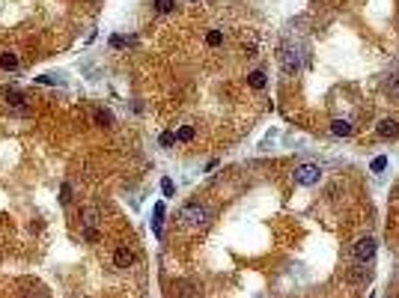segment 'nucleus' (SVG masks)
I'll return each mask as SVG.
<instances>
[{"label": "nucleus", "instance_id": "f257e3e1", "mask_svg": "<svg viewBox=\"0 0 399 298\" xmlns=\"http://www.w3.org/2000/svg\"><path fill=\"white\" fill-rule=\"evenodd\" d=\"M208 218V209L206 206H200V203H188V206H182L179 212V221H185L188 227H200V224H206Z\"/></svg>", "mask_w": 399, "mask_h": 298}, {"label": "nucleus", "instance_id": "f03ea898", "mask_svg": "<svg viewBox=\"0 0 399 298\" xmlns=\"http://www.w3.org/2000/svg\"><path fill=\"white\" fill-rule=\"evenodd\" d=\"M292 176H295L298 185H316L319 176H322V170H319V164H301V167H295Z\"/></svg>", "mask_w": 399, "mask_h": 298}, {"label": "nucleus", "instance_id": "7ed1b4c3", "mask_svg": "<svg viewBox=\"0 0 399 298\" xmlns=\"http://www.w3.org/2000/svg\"><path fill=\"white\" fill-rule=\"evenodd\" d=\"M355 257H358L361 263H369V260L375 257V239H372V236L358 239V242H355Z\"/></svg>", "mask_w": 399, "mask_h": 298}, {"label": "nucleus", "instance_id": "20e7f679", "mask_svg": "<svg viewBox=\"0 0 399 298\" xmlns=\"http://www.w3.org/2000/svg\"><path fill=\"white\" fill-rule=\"evenodd\" d=\"M280 66H283L286 75H295V72L301 69V57H298L295 48H283V51H280Z\"/></svg>", "mask_w": 399, "mask_h": 298}, {"label": "nucleus", "instance_id": "39448f33", "mask_svg": "<svg viewBox=\"0 0 399 298\" xmlns=\"http://www.w3.org/2000/svg\"><path fill=\"white\" fill-rule=\"evenodd\" d=\"M134 260H137V257H134L131 247H116V254H113V265H116V268H131Z\"/></svg>", "mask_w": 399, "mask_h": 298}, {"label": "nucleus", "instance_id": "423d86ee", "mask_svg": "<svg viewBox=\"0 0 399 298\" xmlns=\"http://www.w3.org/2000/svg\"><path fill=\"white\" fill-rule=\"evenodd\" d=\"M375 131H379V137H384V141H390V137H399V123H396V120H390V117H384Z\"/></svg>", "mask_w": 399, "mask_h": 298}, {"label": "nucleus", "instance_id": "0eeeda50", "mask_svg": "<svg viewBox=\"0 0 399 298\" xmlns=\"http://www.w3.org/2000/svg\"><path fill=\"white\" fill-rule=\"evenodd\" d=\"M99 221H102V212L96 209V206H87V209L81 212V227H99Z\"/></svg>", "mask_w": 399, "mask_h": 298}, {"label": "nucleus", "instance_id": "6e6552de", "mask_svg": "<svg viewBox=\"0 0 399 298\" xmlns=\"http://www.w3.org/2000/svg\"><path fill=\"white\" fill-rule=\"evenodd\" d=\"M6 105H9V107H18V110H24V105H27V96H24L21 89H9V93H6Z\"/></svg>", "mask_w": 399, "mask_h": 298}, {"label": "nucleus", "instance_id": "1a4fd4ad", "mask_svg": "<svg viewBox=\"0 0 399 298\" xmlns=\"http://www.w3.org/2000/svg\"><path fill=\"white\" fill-rule=\"evenodd\" d=\"M0 69H3V72H15L18 69V54L15 51H3V54H0Z\"/></svg>", "mask_w": 399, "mask_h": 298}, {"label": "nucleus", "instance_id": "9d476101", "mask_svg": "<svg viewBox=\"0 0 399 298\" xmlns=\"http://www.w3.org/2000/svg\"><path fill=\"white\" fill-rule=\"evenodd\" d=\"M331 134L348 137V134H351V123H348V120H334V123H331Z\"/></svg>", "mask_w": 399, "mask_h": 298}, {"label": "nucleus", "instance_id": "9b49d317", "mask_svg": "<svg viewBox=\"0 0 399 298\" xmlns=\"http://www.w3.org/2000/svg\"><path fill=\"white\" fill-rule=\"evenodd\" d=\"M247 84L253 89H265V72L262 69H253L250 75H247Z\"/></svg>", "mask_w": 399, "mask_h": 298}, {"label": "nucleus", "instance_id": "f8f14e48", "mask_svg": "<svg viewBox=\"0 0 399 298\" xmlns=\"http://www.w3.org/2000/svg\"><path fill=\"white\" fill-rule=\"evenodd\" d=\"M92 120H96V125H102V128H110V125H113V117H110V110H102V107L92 113Z\"/></svg>", "mask_w": 399, "mask_h": 298}, {"label": "nucleus", "instance_id": "ddd939ff", "mask_svg": "<svg viewBox=\"0 0 399 298\" xmlns=\"http://www.w3.org/2000/svg\"><path fill=\"white\" fill-rule=\"evenodd\" d=\"M206 45H208V48H221V45H224V30H208V33H206Z\"/></svg>", "mask_w": 399, "mask_h": 298}, {"label": "nucleus", "instance_id": "4468645a", "mask_svg": "<svg viewBox=\"0 0 399 298\" xmlns=\"http://www.w3.org/2000/svg\"><path fill=\"white\" fill-rule=\"evenodd\" d=\"M152 6H155V12H161V15H167V12H173L176 0H152Z\"/></svg>", "mask_w": 399, "mask_h": 298}, {"label": "nucleus", "instance_id": "2eb2a0df", "mask_svg": "<svg viewBox=\"0 0 399 298\" xmlns=\"http://www.w3.org/2000/svg\"><path fill=\"white\" fill-rule=\"evenodd\" d=\"M194 134H197V131H194L191 125H182V128L176 131V141H182V143H191V141H194Z\"/></svg>", "mask_w": 399, "mask_h": 298}, {"label": "nucleus", "instance_id": "dca6fc26", "mask_svg": "<svg viewBox=\"0 0 399 298\" xmlns=\"http://www.w3.org/2000/svg\"><path fill=\"white\" fill-rule=\"evenodd\" d=\"M72 194H75V191H72V185H69V182H63V188H60V203H63V206H69V203H72Z\"/></svg>", "mask_w": 399, "mask_h": 298}, {"label": "nucleus", "instance_id": "f3484780", "mask_svg": "<svg viewBox=\"0 0 399 298\" xmlns=\"http://www.w3.org/2000/svg\"><path fill=\"white\" fill-rule=\"evenodd\" d=\"M351 281H358V283L369 281V268H364V265H358V268L351 271Z\"/></svg>", "mask_w": 399, "mask_h": 298}, {"label": "nucleus", "instance_id": "a211bd4d", "mask_svg": "<svg viewBox=\"0 0 399 298\" xmlns=\"http://www.w3.org/2000/svg\"><path fill=\"white\" fill-rule=\"evenodd\" d=\"M158 143H161V146H173V143H176V131H164V134L158 137Z\"/></svg>", "mask_w": 399, "mask_h": 298}, {"label": "nucleus", "instance_id": "6ab92c4d", "mask_svg": "<svg viewBox=\"0 0 399 298\" xmlns=\"http://www.w3.org/2000/svg\"><path fill=\"white\" fill-rule=\"evenodd\" d=\"M384 167H387V158H384V155H379L375 161H372V173H382Z\"/></svg>", "mask_w": 399, "mask_h": 298}, {"label": "nucleus", "instance_id": "aec40b11", "mask_svg": "<svg viewBox=\"0 0 399 298\" xmlns=\"http://www.w3.org/2000/svg\"><path fill=\"white\" fill-rule=\"evenodd\" d=\"M84 239H87V242H99L102 236H99V230H96V227H87V230H84Z\"/></svg>", "mask_w": 399, "mask_h": 298}, {"label": "nucleus", "instance_id": "412c9836", "mask_svg": "<svg viewBox=\"0 0 399 298\" xmlns=\"http://www.w3.org/2000/svg\"><path fill=\"white\" fill-rule=\"evenodd\" d=\"M161 191H164V197H173V182H170V179H164V182H161Z\"/></svg>", "mask_w": 399, "mask_h": 298}, {"label": "nucleus", "instance_id": "4be33fe9", "mask_svg": "<svg viewBox=\"0 0 399 298\" xmlns=\"http://www.w3.org/2000/svg\"><path fill=\"white\" fill-rule=\"evenodd\" d=\"M110 45H113V48H125V39H122V36H113Z\"/></svg>", "mask_w": 399, "mask_h": 298}, {"label": "nucleus", "instance_id": "5701e85b", "mask_svg": "<svg viewBox=\"0 0 399 298\" xmlns=\"http://www.w3.org/2000/svg\"><path fill=\"white\" fill-rule=\"evenodd\" d=\"M39 84H57V78H51V75H42V78H39Z\"/></svg>", "mask_w": 399, "mask_h": 298}, {"label": "nucleus", "instance_id": "b1692460", "mask_svg": "<svg viewBox=\"0 0 399 298\" xmlns=\"http://www.w3.org/2000/svg\"><path fill=\"white\" fill-rule=\"evenodd\" d=\"M390 89L399 96V75H393V81H390Z\"/></svg>", "mask_w": 399, "mask_h": 298}, {"label": "nucleus", "instance_id": "393cba45", "mask_svg": "<svg viewBox=\"0 0 399 298\" xmlns=\"http://www.w3.org/2000/svg\"><path fill=\"white\" fill-rule=\"evenodd\" d=\"M188 3H197V0H188Z\"/></svg>", "mask_w": 399, "mask_h": 298}]
</instances>
